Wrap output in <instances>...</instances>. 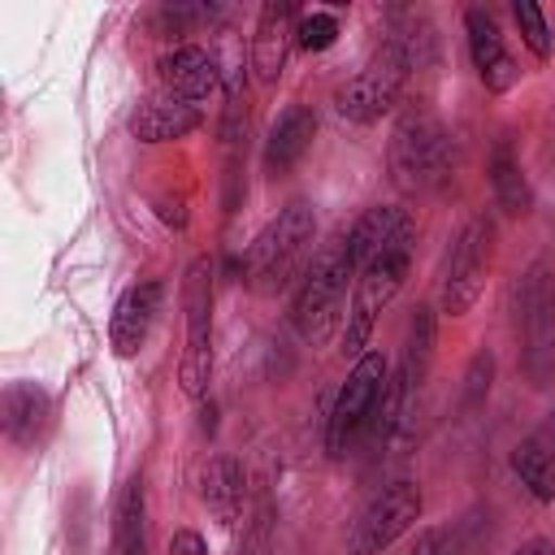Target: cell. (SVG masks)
Returning <instances> with one entry per match:
<instances>
[{"instance_id": "6da1fadb", "label": "cell", "mask_w": 555, "mask_h": 555, "mask_svg": "<svg viewBox=\"0 0 555 555\" xmlns=\"http://www.w3.org/2000/svg\"><path fill=\"white\" fill-rule=\"evenodd\" d=\"M425 48H429V35L416 30V22L395 26V30L373 48V56L364 61V69H360L356 78H347V82L334 91L338 117H347V121H356V126H369V121L386 117V113L399 104V95H403L412 69L425 61Z\"/></svg>"}, {"instance_id": "7a4b0ae2", "label": "cell", "mask_w": 555, "mask_h": 555, "mask_svg": "<svg viewBox=\"0 0 555 555\" xmlns=\"http://www.w3.org/2000/svg\"><path fill=\"white\" fill-rule=\"evenodd\" d=\"M312 238H317V212L308 199H291L278 208V217L251 238L247 247V286L256 295H278L304 278L312 264Z\"/></svg>"}, {"instance_id": "3957f363", "label": "cell", "mask_w": 555, "mask_h": 555, "mask_svg": "<svg viewBox=\"0 0 555 555\" xmlns=\"http://www.w3.org/2000/svg\"><path fill=\"white\" fill-rule=\"evenodd\" d=\"M412 251H416V221L403 225L377 256H369L356 273V286H351V308H347V325H343V351L347 356H364L369 338H373V325L377 317L395 304V295L403 291L408 273H412Z\"/></svg>"}, {"instance_id": "277c9868", "label": "cell", "mask_w": 555, "mask_h": 555, "mask_svg": "<svg viewBox=\"0 0 555 555\" xmlns=\"http://www.w3.org/2000/svg\"><path fill=\"white\" fill-rule=\"evenodd\" d=\"M390 178L403 191H438L451 178V134L425 104L399 113L390 130Z\"/></svg>"}, {"instance_id": "5b68a950", "label": "cell", "mask_w": 555, "mask_h": 555, "mask_svg": "<svg viewBox=\"0 0 555 555\" xmlns=\"http://www.w3.org/2000/svg\"><path fill=\"white\" fill-rule=\"evenodd\" d=\"M516 334L529 386L546 390L555 382V264L542 256L516 282Z\"/></svg>"}, {"instance_id": "8992f818", "label": "cell", "mask_w": 555, "mask_h": 555, "mask_svg": "<svg viewBox=\"0 0 555 555\" xmlns=\"http://www.w3.org/2000/svg\"><path fill=\"white\" fill-rule=\"evenodd\" d=\"M347 286H356V264L347 260V247H343V234L330 238L312 264L304 269V278L295 282V295H291V325L308 338V343H321L347 299Z\"/></svg>"}, {"instance_id": "52a82bcc", "label": "cell", "mask_w": 555, "mask_h": 555, "mask_svg": "<svg viewBox=\"0 0 555 555\" xmlns=\"http://www.w3.org/2000/svg\"><path fill=\"white\" fill-rule=\"evenodd\" d=\"M494 269V221L486 212L468 217L442 260V278H438V312L442 317H464L473 312V304L481 299L486 282Z\"/></svg>"}, {"instance_id": "ba28073f", "label": "cell", "mask_w": 555, "mask_h": 555, "mask_svg": "<svg viewBox=\"0 0 555 555\" xmlns=\"http://www.w3.org/2000/svg\"><path fill=\"white\" fill-rule=\"evenodd\" d=\"M386 382H390V364H386L382 351H364L351 364L347 382L334 395L330 421H325V451H330V460H343L356 447V438H364V429H369V421H373V412L382 403Z\"/></svg>"}, {"instance_id": "9c48e42d", "label": "cell", "mask_w": 555, "mask_h": 555, "mask_svg": "<svg viewBox=\"0 0 555 555\" xmlns=\"http://www.w3.org/2000/svg\"><path fill=\"white\" fill-rule=\"evenodd\" d=\"M182 308H186V347L178 364V386L191 399H204L212 377V260L195 256L182 278Z\"/></svg>"}, {"instance_id": "30bf717a", "label": "cell", "mask_w": 555, "mask_h": 555, "mask_svg": "<svg viewBox=\"0 0 555 555\" xmlns=\"http://www.w3.org/2000/svg\"><path fill=\"white\" fill-rule=\"evenodd\" d=\"M421 512H425V499H421V486H416V481L399 477V481L382 486V490L356 512V520H351V529H347V551H351V555H382V551H390L403 533L416 529Z\"/></svg>"}, {"instance_id": "8fae6325", "label": "cell", "mask_w": 555, "mask_h": 555, "mask_svg": "<svg viewBox=\"0 0 555 555\" xmlns=\"http://www.w3.org/2000/svg\"><path fill=\"white\" fill-rule=\"evenodd\" d=\"M152 78H156V91L160 95H173V100H186V104H199V100H208V95L221 91L217 56L204 52L199 43H178L165 56H156Z\"/></svg>"}, {"instance_id": "7c38bea8", "label": "cell", "mask_w": 555, "mask_h": 555, "mask_svg": "<svg viewBox=\"0 0 555 555\" xmlns=\"http://www.w3.org/2000/svg\"><path fill=\"white\" fill-rule=\"evenodd\" d=\"M160 304H165V282L156 278H143V282H130L117 304H113V317H108V347L113 356L130 360L143 351L156 317H160Z\"/></svg>"}, {"instance_id": "4fadbf2b", "label": "cell", "mask_w": 555, "mask_h": 555, "mask_svg": "<svg viewBox=\"0 0 555 555\" xmlns=\"http://www.w3.org/2000/svg\"><path fill=\"white\" fill-rule=\"evenodd\" d=\"M464 35H468V56H473V69L481 78L486 91L503 95L520 82V69H516V56L507 52L503 43V30L494 22L490 9H468L464 13Z\"/></svg>"}, {"instance_id": "5bb4252c", "label": "cell", "mask_w": 555, "mask_h": 555, "mask_svg": "<svg viewBox=\"0 0 555 555\" xmlns=\"http://www.w3.org/2000/svg\"><path fill=\"white\" fill-rule=\"evenodd\" d=\"M299 4L291 0H269L256 17V35H251V69L264 87H273L286 69L291 43H295V26H299Z\"/></svg>"}, {"instance_id": "9a60e30c", "label": "cell", "mask_w": 555, "mask_h": 555, "mask_svg": "<svg viewBox=\"0 0 555 555\" xmlns=\"http://www.w3.org/2000/svg\"><path fill=\"white\" fill-rule=\"evenodd\" d=\"M512 473H516V481H520L538 503H551V499H555V412H546V416L512 447Z\"/></svg>"}, {"instance_id": "2e32d148", "label": "cell", "mask_w": 555, "mask_h": 555, "mask_svg": "<svg viewBox=\"0 0 555 555\" xmlns=\"http://www.w3.org/2000/svg\"><path fill=\"white\" fill-rule=\"evenodd\" d=\"M199 126H204L199 104H186V100H173V95H160V91L139 100V108L130 113V134L139 143H173V139H186Z\"/></svg>"}, {"instance_id": "e0dca14e", "label": "cell", "mask_w": 555, "mask_h": 555, "mask_svg": "<svg viewBox=\"0 0 555 555\" xmlns=\"http://www.w3.org/2000/svg\"><path fill=\"white\" fill-rule=\"evenodd\" d=\"M312 139H317V113H312L308 104H286V108L273 117L269 139H264V152H260L264 173H273V178H278V173H291V169L308 156Z\"/></svg>"}, {"instance_id": "ac0fdd59", "label": "cell", "mask_w": 555, "mask_h": 555, "mask_svg": "<svg viewBox=\"0 0 555 555\" xmlns=\"http://www.w3.org/2000/svg\"><path fill=\"white\" fill-rule=\"evenodd\" d=\"M199 499L208 507V516L217 525H238L243 507H247V473L234 455H212L199 473Z\"/></svg>"}, {"instance_id": "d6986e66", "label": "cell", "mask_w": 555, "mask_h": 555, "mask_svg": "<svg viewBox=\"0 0 555 555\" xmlns=\"http://www.w3.org/2000/svg\"><path fill=\"white\" fill-rule=\"evenodd\" d=\"M52 425V399L35 382H13L4 390V434L17 447H39Z\"/></svg>"}, {"instance_id": "ffe728a7", "label": "cell", "mask_w": 555, "mask_h": 555, "mask_svg": "<svg viewBox=\"0 0 555 555\" xmlns=\"http://www.w3.org/2000/svg\"><path fill=\"white\" fill-rule=\"evenodd\" d=\"M403 225H412L408 208H395V204H373V208H364V212L343 230V247H347V260L356 264V273H360V264H364L369 256H377Z\"/></svg>"}, {"instance_id": "44dd1931", "label": "cell", "mask_w": 555, "mask_h": 555, "mask_svg": "<svg viewBox=\"0 0 555 555\" xmlns=\"http://www.w3.org/2000/svg\"><path fill=\"white\" fill-rule=\"evenodd\" d=\"M490 191H494V204L507 212V217H525L529 208H533V186H529V178H525V165H520V156H516V147L507 143V139H499L494 143V152H490Z\"/></svg>"}, {"instance_id": "7402d4cb", "label": "cell", "mask_w": 555, "mask_h": 555, "mask_svg": "<svg viewBox=\"0 0 555 555\" xmlns=\"http://www.w3.org/2000/svg\"><path fill=\"white\" fill-rule=\"evenodd\" d=\"M113 555H147V490L134 473L113 507Z\"/></svg>"}, {"instance_id": "603a6c76", "label": "cell", "mask_w": 555, "mask_h": 555, "mask_svg": "<svg viewBox=\"0 0 555 555\" xmlns=\"http://www.w3.org/2000/svg\"><path fill=\"white\" fill-rule=\"evenodd\" d=\"M494 507L490 503H473L464 507L455 520H442L438 533H442V555H486L490 542H494Z\"/></svg>"}, {"instance_id": "cb8c5ba5", "label": "cell", "mask_w": 555, "mask_h": 555, "mask_svg": "<svg viewBox=\"0 0 555 555\" xmlns=\"http://www.w3.org/2000/svg\"><path fill=\"white\" fill-rule=\"evenodd\" d=\"M429 356H434V308L421 304L408 321V347H403V369H399V382H403L408 399H416V390L429 373Z\"/></svg>"}, {"instance_id": "d4e9b609", "label": "cell", "mask_w": 555, "mask_h": 555, "mask_svg": "<svg viewBox=\"0 0 555 555\" xmlns=\"http://www.w3.org/2000/svg\"><path fill=\"white\" fill-rule=\"evenodd\" d=\"M512 17H516V26H520L525 48H529L538 61H551V52H555V30H551L546 13H542L533 0H516V4H512Z\"/></svg>"}, {"instance_id": "484cf974", "label": "cell", "mask_w": 555, "mask_h": 555, "mask_svg": "<svg viewBox=\"0 0 555 555\" xmlns=\"http://www.w3.org/2000/svg\"><path fill=\"white\" fill-rule=\"evenodd\" d=\"M334 39H338V13H330V9H312L295 26V43L304 52H325V48H334Z\"/></svg>"}, {"instance_id": "4316f807", "label": "cell", "mask_w": 555, "mask_h": 555, "mask_svg": "<svg viewBox=\"0 0 555 555\" xmlns=\"http://www.w3.org/2000/svg\"><path fill=\"white\" fill-rule=\"evenodd\" d=\"M490 373H494V356L490 351H477L473 364H468V386H464V408H477L486 395H490Z\"/></svg>"}, {"instance_id": "83f0119b", "label": "cell", "mask_w": 555, "mask_h": 555, "mask_svg": "<svg viewBox=\"0 0 555 555\" xmlns=\"http://www.w3.org/2000/svg\"><path fill=\"white\" fill-rule=\"evenodd\" d=\"M169 555H208V538L199 529H173Z\"/></svg>"}, {"instance_id": "f1b7e54d", "label": "cell", "mask_w": 555, "mask_h": 555, "mask_svg": "<svg viewBox=\"0 0 555 555\" xmlns=\"http://www.w3.org/2000/svg\"><path fill=\"white\" fill-rule=\"evenodd\" d=\"M408 555H442V533H438V525H425V529H416V538H412Z\"/></svg>"}, {"instance_id": "f546056e", "label": "cell", "mask_w": 555, "mask_h": 555, "mask_svg": "<svg viewBox=\"0 0 555 555\" xmlns=\"http://www.w3.org/2000/svg\"><path fill=\"white\" fill-rule=\"evenodd\" d=\"M512 555H555V538H542V533L538 538H525Z\"/></svg>"}, {"instance_id": "4dcf8cb0", "label": "cell", "mask_w": 555, "mask_h": 555, "mask_svg": "<svg viewBox=\"0 0 555 555\" xmlns=\"http://www.w3.org/2000/svg\"><path fill=\"white\" fill-rule=\"evenodd\" d=\"M156 212L169 221V225H186V212H182V204H169V199H156Z\"/></svg>"}]
</instances>
